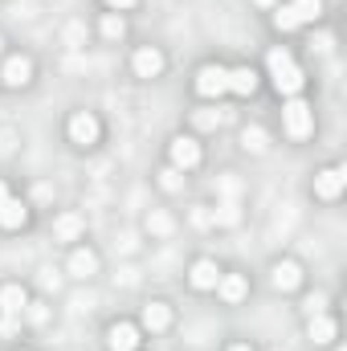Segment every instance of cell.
I'll return each instance as SVG.
<instances>
[{"mask_svg": "<svg viewBox=\"0 0 347 351\" xmlns=\"http://www.w3.org/2000/svg\"><path fill=\"white\" fill-rule=\"evenodd\" d=\"M265 66H270V82H274V90L278 94H298L302 90V70H298V62L290 58V49H270V58H265Z\"/></svg>", "mask_w": 347, "mask_h": 351, "instance_id": "obj_1", "label": "cell"}, {"mask_svg": "<svg viewBox=\"0 0 347 351\" xmlns=\"http://www.w3.org/2000/svg\"><path fill=\"white\" fill-rule=\"evenodd\" d=\"M319 12H323V0H290V4H282V8L274 12V29L290 33V29H298V25L315 21Z\"/></svg>", "mask_w": 347, "mask_h": 351, "instance_id": "obj_2", "label": "cell"}, {"mask_svg": "<svg viewBox=\"0 0 347 351\" xmlns=\"http://www.w3.org/2000/svg\"><path fill=\"white\" fill-rule=\"evenodd\" d=\"M282 123H286V135L290 139H307L311 131H315V110H311V102H302L298 94L282 106Z\"/></svg>", "mask_w": 347, "mask_h": 351, "instance_id": "obj_3", "label": "cell"}, {"mask_svg": "<svg viewBox=\"0 0 347 351\" xmlns=\"http://www.w3.org/2000/svg\"><path fill=\"white\" fill-rule=\"evenodd\" d=\"M229 90V70L225 66H200L196 70V94L200 98H221Z\"/></svg>", "mask_w": 347, "mask_h": 351, "instance_id": "obj_4", "label": "cell"}, {"mask_svg": "<svg viewBox=\"0 0 347 351\" xmlns=\"http://www.w3.org/2000/svg\"><path fill=\"white\" fill-rule=\"evenodd\" d=\"M168 156H172L176 172H188V168H196V164H200V143H196V139H188V135H176L172 147H168Z\"/></svg>", "mask_w": 347, "mask_h": 351, "instance_id": "obj_5", "label": "cell"}, {"mask_svg": "<svg viewBox=\"0 0 347 351\" xmlns=\"http://www.w3.org/2000/svg\"><path fill=\"white\" fill-rule=\"evenodd\" d=\"M98 119L94 114H86V110H78L74 119H70V139L74 143H82V147H90V143H98Z\"/></svg>", "mask_w": 347, "mask_h": 351, "instance_id": "obj_6", "label": "cell"}, {"mask_svg": "<svg viewBox=\"0 0 347 351\" xmlns=\"http://www.w3.org/2000/svg\"><path fill=\"white\" fill-rule=\"evenodd\" d=\"M131 66H135V74H139V78H156V74L164 70V53H160L156 45H143V49H135Z\"/></svg>", "mask_w": 347, "mask_h": 351, "instance_id": "obj_7", "label": "cell"}, {"mask_svg": "<svg viewBox=\"0 0 347 351\" xmlns=\"http://www.w3.org/2000/svg\"><path fill=\"white\" fill-rule=\"evenodd\" d=\"M0 78H4V86H25V82L33 78V62H29L25 53H16V58H8V62H4Z\"/></svg>", "mask_w": 347, "mask_h": 351, "instance_id": "obj_8", "label": "cell"}, {"mask_svg": "<svg viewBox=\"0 0 347 351\" xmlns=\"http://www.w3.org/2000/svg\"><path fill=\"white\" fill-rule=\"evenodd\" d=\"M106 348L110 351H135L139 348V327H131V323H115V327L106 331Z\"/></svg>", "mask_w": 347, "mask_h": 351, "instance_id": "obj_9", "label": "cell"}, {"mask_svg": "<svg viewBox=\"0 0 347 351\" xmlns=\"http://www.w3.org/2000/svg\"><path fill=\"white\" fill-rule=\"evenodd\" d=\"M344 180H347L344 168H327V172H319V176H315V196L335 200V196L344 192Z\"/></svg>", "mask_w": 347, "mask_h": 351, "instance_id": "obj_10", "label": "cell"}, {"mask_svg": "<svg viewBox=\"0 0 347 351\" xmlns=\"http://www.w3.org/2000/svg\"><path fill=\"white\" fill-rule=\"evenodd\" d=\"M192 286L196 290H217V278H221V269H217V262H208V258H200V262L192 265Z\"/></svg>", "mask_w": 347, "mask_h": 351, "instance_id": "obj_11", "label": "cell"}, {"mask_svg": "<svg viewBox=\"0 0 347 351\" xmlns=\"http://www.w3.org/2000/svg\"><path fill=\"white\" fill-rule=\"evenodd\" d=\"M270 282H274V290H294V286L302 282V265L298 262H278Z\"/></svg>", "mask_w": 347, "mask_h": 351, "instance_id": "obj_12", "label": "cell"}, {"mask_svg": "<svg viewBox=\"0 0 347 351\" xmlns=\"http://www.w3.org/2000/svg\"><path fill=\"white\" fill-rule=\"evenodd\" d=\"M82 229H86V225H82L78 213H62V217L53 221V237H58V241H78Z\"/></svg>", "mask_w": 347, "mask_h": 351, "instance_id": "obj_13", "label": "cell"}, {"mask_svg": "<svg viewBox=\"0 0 347 351\" xmlns=\"http://www.w3.org/2000/svg\"><path fill=\"white\" fill-rule=\"evenodd\" d=\"M246 290H250V286H246L241 274H221V278H217V294H221L225 302H241Z\"/></svg>", "mask_w": 347, "mask_h": 351, "instance_id": "obj_14", "label": "cell"}, {"mask_svg": "<svg viewBox=\"0 0 347 351\" xmlns=\"http://www.w3.org/2000/svg\"><path fill=\"white\" fill-rule=\"evenodd\" d=\"M25 221H29V208H25L21 200H12V196H8V200L0 204V229H21Z\"/></svg>", "mask_w": 347, "mask_h": 351, "instance_id": "obj_15", "label": "cell"}, {"mask_svg": "<svg viewBox=\"0 0 347 351\" xmlns=\"http://www.w3.org/2000/svg\"><path fill=\"white\" fill-rule=\"evenodd\" d=\"M229 90H233V94H241V98H250V94L258 90V74H254L250 66H237V70H229Z\"/></svg>", "mask_w": 347, "mask_h": 351, "instance_id": "obj_16", "label": "cell"}, {"mask_svg": "<svg viewBox=\"0 0 347 351\" xmlns=\"http://www.w3.org/2000/svg\"><path fill=\"white\" fill-rule=\"evenodd\" d=\"M70 274L82 278V282L94 278V274H98V258H94V250H74V254H70Z\"/></svg>", "mask_w": 347, "mask_h": 351, "instance_id": "obj_17", "label": "cell"}, {"mask_svg": "<svg viewBox=\"0 0 347 351\" xmlns=\"http://www.w3.org/2000/svg\"><path fill=\"white\" fill-rule=\"evenodd\" d=\"M25 306H29L25 286H4V290H0V311H4V315H21Z\"/></svg>", "mask_w": 347, "mask_h": 351, "instance_id": "obj_18", "label": "cell"}, {"mask_svg": "<svg viewBox=\"0 0 347 351\" xmlns=\"http://www.w3.org/2000/svg\"><path fill=\"white\" fill-rule=\"evenodd\" d=\"M168 323H172V311H168L164 302L143 306V327H147V331H168Z\"/></svg>", "mask_w": 347, "mask_h": 351, "instance_id": "obj_19", "label": "cell"}, {"mask_svg": "<svg viewBox=\"0 0 347 351\" xmlns=\"http://www.w3.org/2000/svg\"><path fill=\"white\" fill-rule=\"evenodd\" d=\"M311 339L315 343H331L335 339V319H327V315H311Z\"/></svg>", "mask_w": 347, "mask_h": 351, "instance_id": "obj_20", "label": "cell"}, {"mask_svg": "<svg viewBox=\"0 0 347 351\" xmlns=\"http://www.w3.org/2000/svg\"><path fill=\"white\" fill-rule=\"evenodd\" d=\"M237 221H241V213H237V204H233V200L217 204V225H237Z\"/></svg>", "mask_w": 347, "mask_h": 351, "instance_id": "obj_21", "label": "cell"}, {"mask_svg": "<svg viewBox=\"0 0 347 351\" xmlns=\"http://www.w3.org/2000/svg\"><path fill=\"white\" fill-rule=\"evenodd\" d=\"M147 229L160 233V237H168V233H172V217H168V213H152V217H147Z\"/></svg>", "mask_w": 347, "mask_h": 351, "instance_id": "obj_22", "label": "cell"}, {"mask_svg": "<svg viewBox=\"0 0 347 351\" xmlns=\"http://www.w3.org/2000/svg\"><path fill=\"white\" fill-rule=\"evenodd\" d=\"M102 33H106V37H123V33H127L123 16H115V12H110V16H102Z\"/></svg>", "mask_w": 347, "mask_h": 351, "instance_id": "obj_23", "label": "cell"}, {"mask_svg": "<svg viewBox=\"0 0 347 351\" xmlns=\"http://www.w3.org/2000/svg\"><path fill=\"white\" fill-rule=\"evenodd\" d=\"M241 143H246V152H261V147H265V135H261L258 127H250V131L241 135Z\"/></svg>", "mask_w": 347, "mask_h": 351, "instance_id": "obj_24", "label": "cell"}, {"mask_svg": "<svg viewBox=\"0 0 347 351\" xmlns=\"http://www.w3.org/2000/svg\"><path fill=\"white\" fill-rule=\"evenodd\" d=\"M25 311H29V319H33V323H45V319H49V311H45L41 302H29Z\"/></svg>", "mask_w": 347, "mask_h": 351, "instance_id": "obj_25", "label": "cell"}, {"mask_svg": "<svg viewBox=\"0 0 347 351\" xmlns=\"http://www.w3.org/2000/svg\"><path fill=\"white\" fill-rule=\"evenodd\" d=\"M160 184H164L168 192H176V188H180L184 180H180V172H176V168H168V172H164V180H160Z\"/></svg>", "mask_w": 347, "mask_h": 351, "instance_id": "obj_26", "label": "cell"}, {"mask_svg": "<svg viewBox=\"0 0 347 351\" xmlns=\"http://www.w3.org/2000/svg\"><path fill=\"white\" fill-rule=\"evenodd\" d=\"M221 123V114H213V110H200L196 114V127H217Z\"/></svg>", "mask_w": 347, "mask_h": 351, "instance_id": "obj_27", "label": "cell"}, {"mask_svg": "<svg viewBox=\"0 0 347 351\" xmlns=\"http://www.w3.org/2000/svg\"><path fill=\"white\" fill-rule=\"evenodd\" d=\"M323 306H327L323 294H311V298H307V311H311V315H323Z\"/></svg>", "mask_w": 347, "mask_h": 351, "instance_id": "obj_28", "label": "cell"}, {"mask_svg": "<svg viewBox=\"0 0 347 351\" xmlns=\"http://www.w3.org/2000/svg\"><path fill=\"white\" fill-rule=\"evenodd\" d=\"M12 331H16V315H4L0 319V335H12Z\"/></svg>", "mask_w": 347, "mask_h": 351, "instance_id": "obj_29", "label": "cell"}, {"mask_svg": "<svg viewBox=\"0 0 347 351\" xmlns=\"http://www.w3.org/2000/svg\"><path fill=\"white\" fill-rule=\"evenodd\" d=\"M315 49L327 53V49H331V33H319V37H315Z\"/></svg>", "mask_w": 347, "mask_h": 351, "instance_id": "obj_30", "label": "cell"}, {"mask_svg": "<svg viewBox=\"0 0 347 351\" xmlns=\"http://www.w3.org/2000/svg\"><path fill=\"white\" fill-rule=\"evenodd\" d=\"M225 196H229V200L237 196V180H233V176H225Z\"/></svg>", "mask_w": 347, "mask_h": 351, "instance_id": "obj_31", "label": "cell"}, {"mask_svg": "<svg viewBox=\"0 0 347 351\" xmlns=\"http://www.w3.org/2000/svg\"><path fill=\"white\" fill-rule=\"evenodd\" d=\"M106 4H110V8H119V12H123V8H131V4H135V0H106Z\"/></svg>", "mask_w": 347, "mask_h": 351, "instance_id": "obj_32", "label": "cell"}, {"mask_svg": "<svg viewBox=\"0 0 347 351\" xmlns=\"http://www.w3.org/2000/svg\"><path fill=\"white\" fill-rule=\"evenodd\" d=\"M4 200H8V188H4V180H0V204H4Z\"/></svg>", "mask_w": 347, "mask_h": 351, "instance_id": "obj_33", "label": "cell"}, {"mask_svg": "<svg viewBox=\"0 0 347 351\" xmlns=\"http://www.w3.org/2000/svg\"><path fill=\"white\" fill-rule=\"evenodd\" d=\"M229 351H250V348H246V343H233V348H229Z\"/></svg>", "mask_w": 347, "mask_h": 351, "instance_id": "obj_34", "label": "cell"}, {"mask_svg": "<svg viewBox=\"0 0 347 351\" xmlns=\"http://www.w3.org/2000/svg\"><path fill=\"white\" fill-rule=\"evenodd\" d=\"M258 4H274V0H258Z\"/></svg>", "mask_w": 347, "mask_h": 351, "instance_id": "obj_35", "label": "cell"}]
</instances>
